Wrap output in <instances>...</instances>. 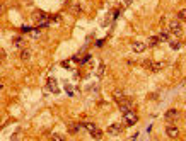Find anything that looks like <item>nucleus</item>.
I'll use <instances>...</instances> for the list:
<instances>
[{
	"mask_svg": "<svg viewBox=\"0 0 186 141\" xmlns=\"http://www.w3.org/2000/svg\"><path fill=\"white\" fill-rule=\"evenodd\" d=\"M123 131V128H121V124H118V122H114V124H111L109 128H108V133L111 136H114V134H120Z\"/></svg>",
	"mask_w": 186,
	"mask_h": 141,
	"instance_id": "nucleus-8",
	"label": "nucleus"
},
{
	"mask_svg": "<svg viewBox=\"0 0 186 141\" xmlns=\"http://www.w3.org/2000/svg\"><path fill=\"white\" fill-rule=\"evenodd\" d=\"M159 37H160V41H171V32L162 31V32L159 34Z\"/></svg>",
	"mask_w": 186,
	"mask_h": 141,
	"instance_id": "nucleus-17",
	"label": "nucleus"
},
{
	"mask_svg": "<svg viewBox=\"0 0 186 141\" xmlns=\"http://www.w3.org/2000/svg\"><path fill=\"white\" fill-rule=\"evenodd\" d=\"M178 114H179V112H178L176 109H167L166 110V114H164V117L167 121H174V119H178Z\"/></svg>",
	"mask_w": 186,
	"mask_h": 141,
	"instance_id": "nucleus-10",
	"label": "nucleus"
},
{
	"mask_svg": "<svg viewBox=\"0 0 186 141\" xmlns=\"http://www.w3.org/2000/svg\"><path fill=\"white\" fill-rule=\"evenodd\" d=\"M51 21H53L55 24H58V22H62V17H60V16H53V17H51Z\"/></svg>",
	"mask_w": 186,
	"mask_h": 141,
	"instance_id": "nucleus-24",
	"label": "nucleus"
},
{
	"mask_svg": "<svg viewBox=\"0 0 186 141\" xmlns=\"http://www.w3.org/2000/svg\"><path fill=\"white\" fill-rule=\"evenodd\" d=\"M113 99H114L118 104H120V102L125 99V94H123V90H120V89H118V90H113Z\"/></svg>",
	"mask_w": 186,
	"mask_h": 141,
	"instance_id": "nucleus-13",
	"label": "nucleus"
},
{
	"mask_svg": "<svg viewBox=\"0 0 186 141\" xmlns=\"http://www.w3.org/2000/svg\"><path fill=\"white\" fill-rule=\"evenodd\" d=\"M53 140L55 141H63V136L62 134H53Z\"/></svg>",
	"mask_w": 186,
	"mask_h": 141,
	"instance_id": "nucleus-25",
	"label": "nucleus"
},
{
	"mask_svg": "<svg viewBox=\"0 0 186 141\" xmlns=\"http://www.w3.org/2000/svg\"><path fill=\"white\" fill-rule=\"evenodd\" d=\"M46 87H48V89L51 90L53 94H58V92H60V89L56 87V80H55L53 77H50V78L46 80Z\"/></svg>",
	"mask_w": 186,
	"mask_h": 141,
	"instance_id": "nucleus-7",
	"label": "nucleus"
},
{
	"mask_svg": "<svg viewBox=\"0 0 186 141\" xmlns=\"http://www.w3.org/2000/svg\"><path fill=\"white\" fill-rule=\"evenodd\" d=\"M79 129H80V124H70L69 126V133H70V134H77Z\"/></svg>",
	"mask_w": 186,
	"mask_h": 141,
	"instance_id": "nucleus-16",
	"label": "nucleus"
},
{
	"mask_svg": "<svg viewBox=\"0 0 186 141\" xmlns=\"http://www.w3.org/2000/svg\"><path fill=\"white\" fill-rule=\"evenodd\" d=\"M90 136H92L94 140H101V138H102V131L99 129V128H96L94 131H90Z\"/></svg>",
	"mask_w": 186,
	"mask_h": 141,
	"instance_id": "nucleus-15",
	"label": "nucleus"
},
{
	"mask_svg": "<svg viewBox=\"0 0 186 141\" xmlns=\"http://www.w3.org/2000/svg\"><path fill=\"white\" fill-rule=\"evenodd\" d=\"M87 61H90V54H85V56L80 60V63H82V65H84V63H87Z\"/></svg>",
	"mask_w": 186,
	"mask_h": 141,
	"instance_id": "nucleus-23",
	"label": "nucleus"
},
{
	"mask_svg": "<svg viewBox=\"0 0 186 141\" xmlns=\"http://www.w3.org/2000/svg\"><path fill=\"white\" fill-rule=\"evenodd\" d=\"M169 31L172 36L179 37L183 34V27H181V21H169Z\"/></svg>",
	"mask_w": 186,
	"mask_h": 141,
	"instance_id": "nucleus-1",
	"label": "nucleus"
},
{
	"mask_svg": "<svg viewBox=\"0 0 186 141\" xmlns=\"http://www.w3.org/2000/svg\"><path fill=\"white\" fill-rule=\"evenodd\" d=\"M169 44H171V48H172V49H179V46H181V44H179L178 41H172V43L169 41Z\"/></svg>",
	"mask_w": 186,
	"mask_h": 141,
	"instance_id": "nucleus-22",
	"label": "nucleus"
},
{
	"mask_svg": "<svg viewBox=\"0 0 186 141\" xmlns=\"http://www.w3.org/2000/svg\"><path fill=\"white\" fill-rule=\"evenodd\" d=\"M32 21L34 22H38V24H41V22H44V21H48V16L44 14V12H41V10H34L32 12Z\"/></svg>",
	"mask_w": 186,
	"mask_h": 141,
	"instance_id": "nucleus-4",
	"label": "nucleus"
},
{
	"mask_svg": "<svg viewBox=\"0 0 186 141\" xmlns=\"http://www.w3.org/2000/svg\"><path fill=\"white\" fill-rule=\"evenodd\" d=\"M123 121H125V124L127 126H135L137 124V121H138V117H137V114H135L133 110H128V112L123 114Z\"/></svg>",
	"mask_w": 186,
	"mask_h": 141,
	"instance_id": "nucleus-2",
	"label": "nucleus"
},
{
	"mask_svg": "<svg viewBox=\"0 0 186 141\" xmlns=\"http://www.w3.org/2000/svg\"><path fill=\"white\" fill-rule=\"evenodd\" d=\"M159 43H160V37L159 36H150L149 37V48H155V46H159Z\"/></svg>",
	"mask_w": 186,
	"mask_h": 141,
	"instance_id": "nucleus-14",
	"label": "nucleus"
},
{
	"mask_svg": "<svg viewBox=\"0 0 186 141\" xmlns=\"http://www.w3.org/2000/svg\"><path fill=\"white\" fill-rule=\"evenodd\" d=\"M166 136L167 138H178L179 136V128L174 124H167L166 126Z\"/></svg>",
	"mask_w": 186,
	"mask_h": 141,
	"instance_id": "nucleus-3",
	"label": "nucleus"
},
{
	"mask_svg": "<svg viewBox=\"0 0 186 141\" xmlns=\"http://www.w3.org/2000/svg\"><path fill=\"white\" fill-rule=\"evenodd\" d=\"M69 10H70V14H74V16H80V14H82V7H80V4H70Z\"/></svg>",
	"mask_w": 186,
	"mask_h": 141,
	"instance_id": "nucleus-9",
	"label": "nucleus"
},
{
	"mask_svg": "<svg viewBox=\"0 0 186 141\" xmlns=\"http://www.w3.org/2000/svg\"><path fill=\"white\" fill-rule=\"evenodd\" d=\"M104 72H106V66H104V65H99V68H97V77H102Z\"/></svg>",
	"mask_w": 186,
	"mask_h": 141,
	"instance_id": "nucleus-21",
	"label": "nucleus"
},
{
	"mask_svg": "<svg viewBox=\"0 0 186 141\" xmlns=\"http://www.w3.org/2000/svg\"><path fill=\"white\" fill-rule=\"evenodd\" d=\"M166 66L164 61H152V65H150V72H159V70H162V68Z\"/></svg>",
	"mask_w": 186,
	"mask_h": 141,
	"instance_id": "nucleus-11",
	"label": "nucleus"
},
{
	"mask_svg": "<svg viewBox=\"0 0 186 141\" xmlns=\"http://www.w3.org/2000/svg\"><path fill=\"white\" fill-rule=\"evenodd\" d=\"M39 36H41V34H39V29H31V37L32 39H38Z\"/></svg>",
	"mask_w": 186,
	"mask_h": 141,
	"instance_id": "nucleus-20",
	"label": "nucleus"
},
{
	"mask_svg": "<svg viewBox=\"0 0 186 141\" xmlns=\"http://www.w3.org/2000/svg\"><path fill=\"white\" fill-rule=\"evenodd\" d=\"M31 56H32L31 49H27V48L21 49V60H22V61H29V60H31Z\"/></svg>",
	"mask_w": 186,
	"mask_h": 141,
	"instance_id": "nucleus-12",
	"label": "nucleus"
},
{
	"mask_svg": "<svg viewBox=\"0 0 186 141\" xmlns=\"http://www.w3.org/2000/svg\"><path fill=\"white\" fill-rule=\"evenodd\" d=\"M12 44H14V48H17V49H24V48H26V39L22 36H16L12 39Z\"/></svg>",
	"mask_w": 186,
	"mask_h": 141,
	"instance_id": "nucleus-6",
	"label": "nucleus"
},
{
	"mask_svg": "<svg viewBox=\"0 0 186 141\" xmlns=\"http://www.w3.org/2000/svg\"><path fill=\"white\" fill-rule=\"evenodd\" d=\"M147 48H149V44H145V43H142V41H135L132 44V51L133 53H144Z\"/></svg>",
	"mask_w": 186,
	"mask_h": 141,
	"instance_id": "nucleus-5",
	"label": "nucleus"
},
{
	"mask_svg": "<svg viewBox=\"0 0 186 141\" xmlns=\"http://www.w3.org/2000/svg\"><path fill=\"white\" fill-rule=\"evenodd\" d=\"M82 126H84V128H85V129H87V131H89V133H90V131H94V129H96V128H97V126L94 124V122H84V124H82Z\"/></svg>",
	"mask_w": 186,
	"mask_h": 141,
	"instance_id": "nucleus-18",
	"label": "nucleus"
},
{
	"mask_svg": "<svg viewBox=\"0 0 186 141\" xmlns=\"http://www.w3.org/2000/svg\"><path fill=\"white\" fill-rule=\"evenodd\" d=\"M178 21H186V9L178 12Z\"/></svg>",
	"mask_w": 186,
	"mask_h": 141,
	"instance_id": "nucleus-19",
	"label": "nucleus"
}]
</instances>
